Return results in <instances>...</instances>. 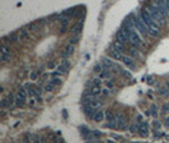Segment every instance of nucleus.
Wrapping results in <instances>:
<instances>
[{
	"mask_svg": "<svg viewBox=\"0 0 169 143\" xmlns=\"http://www.w3.org/2000/svg\"><path fill=\"white\" fill-rule=\"evenodd\" d=\"M140 16L144 20V23L147 26V28H149V32H150V36H153V37H159L160 36V27H159V24L155 22L154 18L151 16V14L149 13V10L146 9H141L140 11Z\"/></svg>",
	"mask_w": 169,
	"mask_h": 143,
	"instance_id": "nucleus-1",
	"label": "nucleus"
},
{
	"mask_svg": "<svg viewBox=\"0 0 169 143\" xmlns=\"http://www.w3.org/2000/svg\"><path fill=\"white\" fill-rule=\"evenodd\" d=\"M130 22L135 27V29H136V31L144 37V38H146V37L150 34L149 28H147V26L144 23V20L140 16V14H139V15H132V20H130Z\"/></svg>",
	"mask_w": 169,
	"mask_h": 143,
	"instance_id": "nucleus-2",
	"label": "nucleus"
},
{
	"mask_svg": "<svg viewBox=\"0 0 169 143\" xmlns=\"http://www.w3.org/2000/svg\"><path fill=\"white\" fill-rule=\"evenodd\" d=\"M146 9L149 10V13L151 14V16H153L154 20L159 24V26H164V24H165V16H164V14L158 9V6H156L154 3L147 6Z\"/></svg>",
	"mask_w": 169,
	"mask_h": 143,
	"instance_id": "nucleus-3",
	"label": "nucleus"
},
{
	"mask_svg": "<svg viewBox=\"0 0 169 143\" xmlns=\"http://www.w3.org/2000/svg\"><path fill=\"white\" fill-rule=\"evenodd\" d=\"M117 115V128L126 130L129 128V122H127V117H126L124 113H118Z\"/></svg>",
	"mask_w": 169,
	"mask_h": 143,
	"instance_id": "nucleus-4",
	"label": "nucleus"
},
{
	"mask_svg": "<svg viewBox=\"0 0 169 143\" xmlns=\"http://www.w3.org/2000/svg\"><path fill=\"white\" fill-rule=\"evenodd\" d=\"M116 41L118 42H121V43H129V41H130V36H129V32L126 31V29L124 28H121L120 31L117 32V36H116Z\"/></svg>",
	"mask_w": 169,
	"mask_h": 143,
	"instance_id": "nucleus-5",
	"label": "nucleus"
},
{
	"mask_svg": "<svg viewBox=\"0 0 169 143\" xmlns=\"http://www.w3.org/2000/svg\"><path fill=\"white\" fill-rule=\"evenodd\" d=\"M69 67H70L69 58H62L61 65L57 67V71H58V72H60L61 75H66L67 72H69Z\"/></svg>",
	"mask_w": 169,
	"mask_h": 143,
	"instance_id": "nucleus-6",
	"label": "nucleus"
},
{
	"mask_svg": "<svg viewBox=\"0 0 169 143\" xmlns=\"http://www.w3.org/2000/svg\"><path fill=\"white\" fill-rule=\"evenodd\" d=\"M83 105V112H84V114H85L89 119H93L94 118V115H95V113H97V110L94 108H92L90 107V104H82Z\"/></svg>",
	"mask_w": 169,
	"mask_h": 143,
	"instance_id": "nucleus-7",
	"label": "nucleus"
},
{
	"mask_svg": "<svg viewBox=\"0 0 169 143\" xmlns=\"http://www.w3.org/2000/svg\"><path fill=\"white\" fill-rule=\"evenodd\" d=\"M100 65L103 66L104 70H109V69H113L116 65V62L112 60L111 57H103L102 60H100Z\"/></svg>",
	"mask_w": 169,
	"mask_h": 143,
	"instance_id": "nucleus-8",
	"label": "nucleus"
},
{
	"mask_svg": "<svg viewBox=\"0 0 169 143\" xmlns=\"http://www.w3.org/2000/svg\"><path fill=\"white\" fill-rule=\"evenodd\" d=\"M137 132L141 137H147L149 136V123H147V122H142V123H140Z\"/></svg>",
	"mask_w": 169,
	"mask_h": 143,
	"instance_id": "nucleus-9",
	"label": "nucleus"
},
{
	"mask_svg": "<svg viewBox=\"0 0 169 143\" xmlns=\"http://www.w3.org/2000/svg\"><path fill=\"white\" fill-rule=\"evenodd\" d=\"M121 61H122V64L126 65V66L129 67V69H131V70H135V69H136V65H135L132 57L125 56V54H124V56H122V58H121Z\"/></svg>",
	"mask_w": 169,
	"mask_h": 143,
	"instance_id": "nucleus-10",
	"label": "nucleus"
},
{
	"mask_svg": "<svg viewBox=\"0 0 169 143\" xmlns=\"http://www.w3.org/2000/svg\"><path fill=\"white\" fill-rule=\"evenodd\" d=\"M10 57H12L10 49L8 48L6 44H3V46H1V61L5 62V61H8V60H10Z\"/></svg>",
	"mask_w": 169,
	"mask_h": 143,
	"instance_id": "nucleus-11",
	"label": "nucleus"
},
{
	"mask_svg": "<svg viewBox=\"0 0 169 143\" xmlns=\"http://www.w3.org/2000/svg\"><path fill=\"white\" fill-rule=\"evenodd\" d=\"M113 48L117 49V51L120 52V53H122V54H124L126 51H127V49H126V44L121 43V42H118V41H116L115 43H113Z\"/></svg>",
	"mask_w": 169,
	"mask_h": 143,
	"instance_id": "nucleus-12",
	"label": "nucleus"
},
{
	"mask_svg": "<svg viewBox=\"0 0 169 143\" xmlns=\"http://www.w3.org/2000/svg\"><path fill=\"white\" fill-rule=\"evenodd\" d=\"M73 52H74V44H67L66 47H65V51L62 52V58H67L69 56H71L73 54Z\"/></svg>",
	"mask_w": 169,
	"mask_h": 143,
	"instance_id": "nucleus-13",
	"label": "nucleus"
},
{
	"mask_svg": "<svg viewBox=\"0 0 169 143\" xmlns=\"http://www.w3.org/2000/svg\"><path fill=\"white\" fill-rule=\"evenodd\" d=\"M18 33H19V41L20 42H26V41L29 39V33H28L27 29L23 28V29H20Z\"/></svg>",
	"mask_w": 169,
	"mask_h": 143,
	"instance_id": "nucleus-14",
	"label": "nucleus"
},
{
	"mask_svg": "<svg viewBox=\"0 0 169 143\" xmlns=\"http://www.w3.org/2000/svg\"><path fill=\"white\" fill-rule=\"evenodd\" d=\"M105 118V113L104 112H102L99 109V110H97V113H95V115H94V118H93V120L94 122H97V123H100L103 119Z\"/></svg>",
	"mask_w": 169,
	"mask_h": 143,
	"instance_id": "nucleus-15",
	"label": "nucleus"
},
{
	"mask_svg": "<svg viewBox=\"0 0 169 143\" xmlns=\"http://www.w3.org/2000/svg\"><path fill=\"white\" fill-rule=\"evenodd\" d=\"M122 56H124V54L120 53V52H118L117 49H115V48H112L111 51H109V57H111V58H115V60H121Z\"/></svg>",
	"mask_w": 169,
	"mask_h": 143,
	"instance_id": "nucleus-16",
	"label": "nucleus"
},
{
	"mask_svg": "<svg viewBox=\"0 0 169 143\" xmlns=\"http://www.w3.org/2000/svg\"><path fill=\"white\" fill-rule=\"evenodd\" d=\"M89 104H90V107H92V108H94V109H95V110H99V109L102 108V103H100L97 98H93V99L90 100V103H89Z\"/></svg>",
	"mask_w": 169,
	"mask_h": 143,
	"instance_id": "nucleus-17",
	"label": "nucleus"
},
{
	"mask_svg": "<svg viewBox=\"0 0 169 143\" xmlns=\"http://www.w3.org/2000/svg\"><path fill=\"white\" fill-rule=\"evenodd\" d=\"M105 119H107L109 123H116L117 122V115H115L112 112H105Z\"/></svg>",
	"mask_w": 169,
	"mask_h": 143,
	"instance_id": "nucleus-18",
	"label": "nucleus"
},
{
	"mask_svg": "<svg viewBox=\"0 0 169 143\" xmlns=\"http://www.w3.org/2000/svg\"><path fill=\"white\" fill-rule=\"evenodd\" d=\"M90 95L93 96V98H98V96H102V89H100V87L93 86L92 90H90Z\"/></svg>",
	"mask_w": 169,
	"mask_h": 143,
	"instance_id": "nucleus-19",
	"label": "nucleus"
},
{
	"mask_svg": "<svg viewBox=\"0 0 169 143\" xmlns=\"http://www.w3.org/2000/svg\"><path fill=\"white\" fill-rule=\"evenodd\" d=\"M83 29V22H79L78 24H75V26L71 28V33H74V34H79L80 32H82Z\"/></svg>",
	"mask_w": 169,
	"mask_h": 143,
	"instance_id": "nucleus-20",
	"label": "nucleus"
},
{
	"mask_svg": "<svg viewBox=\"0 0 169 143\" xmlns=\"http://www.w3.org/2000/svg\"><path fill=\"white\" fill-rule=\"evenodd\" d=\"M26 102H27V100L22 99L19 95H17V96H15V107H18V108H23L24 105H26Z\"/></svg>",
	"mask_w": 169,
	"mask_h": 143,
	"instance_id": "nucleus-21",
	"label": "nucleus"
},
{
	"mask_svg": "<svg viewBox=\"0 0 169 143\" xmlns=\"http://www.w3.org/2000/svg\"><path fill=\"white\" fill-rule=\"evenodd\" d=\"M48 82H51L52 85H55V86H60L61 84H62V80H61L60 76H56V77H51V79H50Z\"/></svg>",
	"mask_w": 169,
	"mask_h": 143,
	"instance_id": "nucleus-22",
	"label": "nucleus"
},
{
	"mask_svg": "<svg viewBox=\"0 0 169 143\" xmlns=\"http://www.w3.org/2000/svg\"><path fill=\"white\" fill-rule=\"evenodd\" d=\"M98 77H100L102 80H109V79H111V72H109L108 70H103L102 72H99Z\"/></svg>",
	"mask_w": 169,
	"mask_h": 143,
	"instance_id": "nucleus-23",
	"label": "nucleus"
},
{
	"mask_svg": "<svg viewBox=\"0 0 169 143\" xmlns=\"http://www.w3.org/2000/svg\"><path fill=\"white\" fill-rule=\"evenodd\" d=\"M120 74H121V76L125 77L126 80H131V79H132V74H131L130 71H127V70H124V69H122V70L120 71Z\"/></svg>",
	"mask_w": 169,
	"mask_h": 143,
	"instance_id": "nucleus-24",
	"label": "nucleus"
},
{
	"mask_svg": "<svg viewBox=\"0 0 169 143\" xmlns=\"http://www.w3.org/2000/svg\"><path fill=\"white\" fill-rule=\"evenodd\" d=\"M8 38L10 39V42H13V43H15V42H18V41H19V33H17V32L10 33V34L8 36Z\"/></svg>",
	"mask_w": 169,
	"mask_h": 143,
	"instance_id": "nucleus-25",
	"label": "nucleus"
},
{
	"mask_svg": "<svg viewBox=\"0 0 169 143\" xmlns=\"http://www.w3.org/2000/svg\"><path fill=\"white\" fill-rule=\"evenodd\" d=\"M6 100H8V103H9V108H12L13 105H15V96L12 94H8V96H6Z\"/></svg>",
	"mask_w": 169,
	"mask_h": 143,
	"instance_id": "nucleus-26",
	"label": "nucleus"
},
{
	"mask_svg": "<svg viewBox=\"0 0 169 143\" xmlns=\"http://www.w3.org/2000/svg\"><path fill=\"white\" fill-rule=\"evenodd\" d=\"M95 86V87H100L102 86V79L100 77H95L92 80V87Z\"/></svg>",
	"mask_w": 169,
	"mask_h": 143,
	"instance_id": "nucleus-27",
	"label": "nucleus"
},
{
	"mask_svg": "<svg viewBox=\"0 0 169 143\" xmlns=\"http://www.w3.org/2000/svg\"><path fill=\"white\" fill-rule=\"evenodd\" d=\"M159 94L162 95V96H164V98H168V96H169V89H168L167 86L160 87V89H159Z\"/></svg>",
	"mask_w": 169,
	"mask_h": 143,
	"instance_id": "nucleus-28",
	"label": "nucleus"
},
{
	"mask_svg": "<svg viewBox=\"0 0 169 143\" xmlns=\"http://www.w3.org/2000/svg\"><path fill=\"white\" fill-rule=\"evenodd\" d=\"M129 52H130V54H131V56H132V57H137V58H141V54L139 53L137 48H135V47H131Z\"/></svg>",
	"mask_w": 169,
	"mask_h": 143,
	"instance_id": "nucleus-29",
	"label": "nucleus"
},
{
	"mask_svg": "<svg viewBox=\"0 0 169 143\" xmlns=\"http://www.w3.org/2000/svg\"><path fill=\"white\" fill-rule=\"evenodd\" d=\"M105 86H107L109 90H113V89L116 87L115 81H113V80H111V79H109V80H105Z\"/></svg>",
	"mask_w": 169,
	"mask_h": 143,
	"instance_id": "nucleus-30",
	"label": "nucleus"
},
{
	"mask_svg": "<svg viewBox=\"0 0 169 143\" xmlns=\"http://www.w3.org/2000/svg\"><path fill=\"white\" fill-rule=\"evenodd\" d=\"M150 114L153 115L154 118H156V117H158V107H156L155 104H153V105H151V108H150Z\"/></svg>",
	"mask_w": 169,
	"mask_h": 143,
	"instance_id": "nucleus-31",
	"label": "nucleus"
},
{
	"mask_svg": "<svg viewBox=\"0 0 169 143\" xmlns=\"http://www.w3.org/2000/svg\"><path fill=\"white\" fill-rule=\"evenodd\" d=\"M55 87H56V86L52 85L51 82H47V84L45 85V91H47V92H52V91L55 90Z\"/></svg>",
	"mask_w": 169,
	"mask_h": 143,
	"instance_id": "nucleus-32",
	"label": "nucleus"
},
{
	"mask_svg": "<svg viewBox=\"0 0 169 143\" xmlns=\"http://www.w3.org/2000/svg\"><path fill=\"white\" fill-rule=\"evenodd\" d=\"M102 132H99V130H93L90 133V138H100L102 137Z\"/></svg>",
	"mask_w": 169,
	"mask_h": 143,
	"instance_id": "nucleus-33",
	"label": "nucleus"
},
{
	"mask_svg": "<svg viewBox=\"0 0 169 143\" xmlns=\"http://www.w3.org/2000/svg\"><path fill=\"white\" fill-rule=\"evenodd\" d=\"M153 134H154L155 138H159V137H163L164 136V133L160 132V129H153Z\"/></svg>",
	"mask_w": 169,
	"mask_h": 143,
	"instance_id": "nucleus-34",
	"label": "nucleus"
},
{
	"mask_svg": "<svg viewBox=\"0 0 169 143\" xmlns=\"http://www.w3.org/2000/svg\"><path fill=\"white\" fill-rule=\"evenodd\" d=\"M36 103H37V99L36 98H31V96H29V98H28V105H29V107L33 108L36 105Z\"/></svg>",
	"mask_w": 169,
	"mask_h": 143,
	"instance_id": "nucleus-35",
	"label": "nucleus"
},
{
	"mask_svg": "<svg viewBox=\"0 0 169 143\" xmlns=\"http://www.w3.org/2000/svg\"><path fill=\"white\" fill-rule=\"evenodd\" d=\"M37 77H38V72H35V71H32V72L29 74V79H31V81H36Z\"/></svg>",
	"mask_w": 169,
	"mask_h": 143,
	"instance_id": "nucleus-36",
	"label": "nucleus"
},
{
	"mask_svg": "<svg viewBox=\"0 0 169 143\" xmlns=\"http://www.w3.org/2000/svg\"><path fill=\"white\" fill-rule=\"evenodd\" d=\"M139 125H140V124H132V125H131V127L129 128L130 129V132L131 133H135V132H137V130H139Z\"/></svg>",
	"mask_w": 169,
	"mask_h": 143,
	"instance_id": "nucleus-37",
	"label": "nucleus"
},
{
	"mask_svg": "<svg viewBox=\"0 0 169 143\" xmlns=\"http://www.w3.org/2000/svg\"><path fill=\"white\" fill-rule=\"evenodd\" d=\"M162 128V123L159 120H154L153 122V129H160Z\"/></svg>",
	"mask_w": 169,
	"mask_h": 143,
	"instance_id": "nucleus-38",
	"label": "nucleus"
},
{
	"mask_svg": "<svg viewBox=\"0 0 169 143\" xmlns=\"http://www.w3.org/2000/svg\"><path fill=\"white\" fill-rule=\"evenodd\" d=\"M109 94H111V91H109L108 87L102 89V96H103V98H107V96H109Z\"/></svg>",
	"mask_w": 169,
	"mask_h": 143,
	"instance_id": "nucleus-39",
	"label": "nucleus"
},
{
	"mask_svg": "<svg viewBox=\"0 0 169 143\" xmlns=\"http://www.w3.org/2000/svg\"><path fill=\"white\" fill-rule=\"evenodd\" d=\"M103 70H104V69H103V66L100 65V64H98V65H95V66H94V71H95V72H98V74H99V72H102Z\"/></svg>",
	"mask_w": 169,
	"mask_h": 143,
	"instance_id": "nucleus-40",
	"label": "nucleus"
},
{
	"mask_svg": "<svg viewBox=\"0 0 169 143\" xmlns=\"http://www.w3.org/2000/svg\"><path fill=\"white\" fill-rule=\"evenodd\" d=\"M60 23H61V26L67 27V26H69V19H67V18H60Z\"/></svg>",
	"mask_w": 169,
	"mask_h": 143,
	"instance_id": "nucleus-41",
	"label": "nucleus"
},
{
	"mask_svg": "<svg viewBox=\"0 0 169 143\" xmlns=\"http://www.w3.org/2000/svg\"><path fill=\"white\" fill-rule=\"evenodd\" d=\"M78 42H79V34H77V36L74 37V38L70 39V44H77Z\"/></svg>",
	"mask_w": 169,
	"mask_h": 143,
	"instance_id": "nucleus-42",
	"label": "nucleus"
},
{
	"mask_svg": "<svg viewBox=\"0 0 169 143\" xmlns=\"http://www.w3.org/2000/svg\"><path fill=\"white\" fill-rule=\"evenodd\" d=\"M162 112L163 113H169V104H164L162 107Z\"/></svg>",
	"mask_w": 169,
	"mask_h": 143,
	"instance_id": "nucleus-43",
	"label": "nucleus"
},
{
	"mask_svg": "<svg viewBox=\"0 0 169 143\" xmlns=\"http://www.w3.org/2000/svg\"><path fill=\"white\" fill-rule=\"evenodd\" d=\"M28 29H29V31H36L37 26H36L35 23H29V24H28Z\"/></svg>",
	"mask_w": 169,
	"mask_h": 143,
	"instance_id": "nucleus-44",
	"label": "nucleus"
},
{
	"mask_svg": "<svg viewBox=\"0 0 169 143\" xmlns=\"http://www.w3.org/2000/svg\"><path fill=\"white\" fill-rule=\"evenodd\" d=\"M164 125H165L167 128H169V115H167L164 118Z\"/></svg>",
	"mask_w": 169,
	"mask_h": 143,
	"instance_id": "nucleus-45",
	"label": "nucleus"
},
{
	"mask_svg": "<svg viewBox=\"0 0 169 143\" xmlns=\"http://www.w3.org/2000/svg\"><path fill=\"white\" fill-rule=\"evenodd\" d=\"M53 67H55V62H53V61H52V62H51V61H50V62H48V65H47V69H50V70H52V69H53Z\"/></svg>",
	"mask_w": 169,
	"mask_h": 143,
	"instance_id": "nucleus-46",
	"label": "nucleus"
},
{
	"mask_svg": "<svg viewBox=\"0 0 169 143\" xmlns=\"http://www.w3.org/2000/svg\"><path fill=\"white\" fill-rule=\"evenodd\" d=\"M66 29H67V27L61 26V27H60V33H65V32H66Z\"/></svg>",
	"mask_w": 169,
	"mask_h": 143,
	"instance_id": "nucleus-47",
	"label": "nucleus"
},
{
	"mask_svg": "<svg viewBox=\"0 0 169 143\" xmlns=\"http://www.w3.org/2000/svg\"><path fill=\"white\" fill-rule=\"evenodd\" d=\"M136 119H137L139 123H142V122H144V118H142V115H137Z\"/></svg>",
	"mask_w": 169,
	"mask_h": 143,
	"instance_id": "nucleus-48",
	"label": "nucleus"
},
{
	"mask_svg": "<svg viewBox=\"0 0 169 143\" xmlns=\"http://www.w3.org/2000/svg\"><path fill=\"white\" fill-rule=\"evenodd\" d=\"M40 143H47V141L45 137H40Z\"/></svg>",
	"mask_w": 169,
	"mask_h": 143,
	"instance_id": "nucleus-49",
	"label": "nucleus"
},
{
	"mask_svg": "<svg viewBox=\"0 0 169 143\" xmlns=\"http://www.w3.org/2000/svg\"><path fill=\"white\" fill-rule=\"evenodd\" d=\"M6 117V110H5V109H3V110H1V118H5Z\"/></svg>",
	"mask_w": 169,
	"mask_h": 143,
	"instance_id": "nucleus-50",
	"label": "nucleus"
},
{
	"mask_svg": "<svg viewBox=\"0 0 169 143\" xmlns=\"http://www.w3.org/2000/svg\"><path fill=\"white\" fill-rule=\"evenodd\" d=\"M147 82H149L150 85H151V84H154V79L153 77H147Z\"/></svg>",
	"mask_w": 169,
	"mask_h": 143,
	"instance_id": "nucleus-51",
	"label": "nucleus"
},
{
	"mask_svg": "<svg viewBox=\"0 0 169 143\" xmlns=\"http://www.w3.org/2000/svg\"><path fill=\"white\" fill-rule=\"evenodd\" d=\"M62 114H64V118L66 119V118H67V113H66V110H62Z\"/></svg>",
	"mask_w": 169,
	"mask_h": 143,
	"instance_id": "nucleus-52",
	"label": "nucleus"
},
{
	"mask_svg": "<svg viewBox=\"0 0 169 143\" xmlns=\"http://www.w3.org/2000/svg\"><path fill=\"white\" fill-rule=\"evenodd\" d=\"M107 143H116V142L113 139H107Z\"/></svg>",
	"mask_w": 169,
	"mask_h": 143,
	"instance_id": "nucleus-53",
	"label": "nucleus"
},
{
	"mask_svg": "<svg viewBox=\"0 0 169 143\" xmlns=\"http://www.w3.org/2000/svg\"><path fill=\"white\" fill-rule=\"evenodd\" d=\"M120 143H129V142H126L125 139H120Z\"/></svg>",
	"mask_w": 169,
	"mask_h": 143,
	"instance_id": "nucleus-54",
	"label": "nucleus"
},
{
	"mask_svg": "<svg viewBox=\"0 0 169 143\" xmlns=\"http://www.w3.org/2000/svg\"><path fill=\"white\" fill-rule=\"evenodd\" d=\"M167 87H168V89H169V80H168V81H167V85H165Z\"/></svg>",
	"mask_w": 169,
	"mask_h": 143,
	"instance_id": "nucleus-55",
	"label": "nucleus"
},
{
	"mask_svg": "<svg viewBox=\"0 0 169 143\" xmlns=\"http://www.w3.org/2000/svg\"><path fill=\"white\" fill-rule=\"evenodd\" d=\"M129 143H139V142H129Z\"/></svg>",
	"mask_w": 169,
	"mask_h": 143,
	"instance_id": "nucleus-56",
	"label": "nucleus"
},
{
	"mask_svg": "<svg viewBox=\"0 0 169 143\" xmlns=\"http://www.w3.org/2000/svg\"><path fill=\"white\" fill-rule=\"evenodd\" d=\"M168 18H169V14H168Z\"/></svg>",
	"mask_w": 169,
	"mask_h": 143,
	"instance_id": "nucleus-57",
	"label": "nucleus"
},
{
	"mask_svg": "<svg viewBox=\"0 0 169 143\" xmlns=\"http://www.w3.org/2000/svg\"><path fill=\"white\" fill-rule=\"evenodd\" d=\"M64 143H65V142H64Z\"/></svg>",
	"mask_w": 169,
	"mask_h": 143,
	"instance_id": "nucleus-58",
	"label": "nucleus"
}]
</instances>
